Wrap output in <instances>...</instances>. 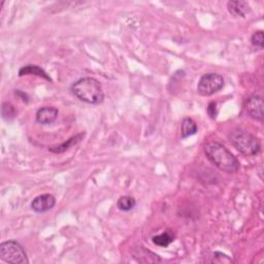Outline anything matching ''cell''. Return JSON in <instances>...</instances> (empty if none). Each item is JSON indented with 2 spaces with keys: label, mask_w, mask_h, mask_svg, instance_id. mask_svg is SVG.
<instances>
[{
  "label": "cell",
  "mask_w": 264,
  "mask_h": 264,
  "mask_svg": "<svg viewBox=\"0 0 264 264\" xmlns=\"http://www.w3.org/2000/svg\"><path fill=\"white\" fill-rule=\"evenodd\" d=\"M251 44L252 46L257 50H263L264 47V35L263 31H256L253 33L251 37Z\"/></svg>",
  "instance_id": "2e32d148"
},
{
  "label": "cell",
  "mask_w": 264,
  "mask_h": 264,
  "mask_svg": "<svg viewBox=\"0 0 264 264\" xmlns=\"http://www.w3.org/2000/svg\"><path fill=\"white\" fill-rule=\"evenodd\" d=\"M0 257L8 263L27 264L29 262L24 248L16 241L4 242L0 245Z\"/></svg>",
  "instance_id": "277c9868"
},
{
  "label": "cell",
  "mask_w": 264,
  "mask_h": 264,
  "mask_svg": "<svg viewBox=\"0 0 264 264\" xmlns=\"http://www.w3.org/2000/svg\"><path fill=\"white\" fill-rule=\"evenodd\" d=\"M224 78L215 72L203 74L197 84V92L201 96H211L223 89Z\"/></svg>",
  "instance_id": "5b68a950"
},
{
  "label": "cell",
  "mask_w": 264,
  "mask_h": 264,
  "mask_svg": "<svg viewBox=\"0 0 264 264\" xmlns=\"http://www.w3.org/2000/svg\"><path fill=\"white\" fill-rule=\"evenodd\" d=\"M204 154L220 170L236 173L240 169V162L225 145L218 141H210L204 145Z\"/></svg>",
  "instance_id": "6da1fadb"
},
{
  "label": "cell",
  "mask_w": 264,
  "mask_h": 264,
  "mask_svg": "<svg viewBox=\"0 0 264 264\" xmlns=\"http://www.w3.org/2000/svg\"><path fill=\"white\" fill-rule=\"evenodd\" d=\"M19 76L24 77V76H36L40 78H43L49 82H52V79L49 77V74L40 66L37 65H26L20 68L19 70Z\"/></svg>",
  "instance_id": "8fae6325"
},
{
  "label": "cell",
  "mask_w": 264,
  "mask_h": 264,
  "mask_svg": "<svg viewBox=\"0 0 264 264\" xmlns=\"http://www.w3.org/2000/svg\"><path fill=\"white\" fill-rule=\"evenodd\" d=\"M229 140L239 152L246 156H255L261 151L260 140L250 132L237 128L230 131Z\"/></svg>",
  "instance_id": "3957f363"
},
{
  "label": "cell",
  "mask_w": 264,
  "mask_h": 264,
  "mask_svg": "<svg viewBox=\"0 0 264 264\" xmlns=\"http://www.w3.org/2000/svg\"><path fill=\"white\" fill-rule=\"evenodd\" d=\"M263 107H264L263 99L261 96H258V95L251 96L248 99L247 105H246L248 115L251 117L252 119L259 121V122H263V119H264Z\"/></svg>",
  "instance_id": "8992f818"
},
{
  "label": "cell",
  "mask_w": 264,
  "mask_h": 264,
  "mask_svg": "<svg viewBox=\"0 0 264 264\" xmlns=\"http://www.w3.org/2000/svg\"><path fill=\"white\" fill-rule=\"evenodd\" d=\"M59 115V110L54 106H44L36 111V122L42 125L53 124Z\"/></svg>",
  "instance_id": "ba28073f"
},
{
  "label": "cell",
  "mask_w": 264,
  "mask_h": 264,
  "mask_svg": "<svg viewBox=\"0 0 264 264\" xmlns=\"http://www.w3.org/2000/svg\"><path fill=\"white\" fill-rule=\"evenodd\" d=\"M227 10L234 18H246L251 12V7L248 3L238 0V2H228Z\"/></svg>",
  "instance_id": "9c48e42d"
},
{
  "label": "cell",
  "mask_w": 264,
  "mask_h": 264,
  "mask_svg": "<svg viewBox=\"0 0 264 264\" xmlns=\"http://www.w3.org/2000/svg\"><path fill=\"white\" fill-rule=\"evenodd\" d=\"M3 116L5 119H11V118H14V117L16 116V110L14 108V106L10 103H4L3 104Z\"/></svg>",
  "instance_id": "e0dca14e"
},
{
  "label": "cell",
  "mask_w": 264,
  "mask_h": 264,
  "mask_svg": "<svg viewBox=\"0 0 264 264\" xmlns=\"http://www.w3.org/2000/svg\"><path fill=\"white\" fill-rule=\"evenodd\" d=\"M216 102H211L208 106V114L211 117V119H216L217 117V108H216Z\"/></svg>",
  "instance_id": "ac0fdd59"
},
{
  "label": "cell",
  "mask_w": 264,
  "mask_h": 264,
  "mask_svg": "<svg viewBox=\"0 0 264 264\" xmlns=\"http://www.w3.org/2000/svg\"><path fill=\"white\" fill-rule=\"evenodd\" d=\"M85 136V133H80L73 137H71L70 139L66 140L65 142H63L62 144L58 145V146H55V148H51L50 151L53 152V153H56V154H59V153H63L65 152L66 150H68L69 148H71L72 145L77 144L79 141H81Z\"/></svg>",
  "instance_id": "4fadbf2b"
},
{
  "label": "cell",
  "mask_w": 264,
  "mask_h": 264,
  "mask_svg": "<svg viewBox=\"0 0 264 264\" xmlns=\"http://www.w3.org/2000/svg\"><path fill=\"white\" fill-rule=\"evenodd\" d=\"M174 241V236L170 231H164L152 238V242L159 247H167Z\"/></svg>",
  "instance_id": "9a60e30c"
},
{
  "label": "cell",
  "mask_w": 264,
  "mask_h": 264,
  "mask_svg": "<svg viewBox=\"0 0 264 264\" xmlns=\"http://www.w3.org/2000/svg\"><path fill=\"white\" fill-rule=\"evenodd\" d=\"M136 205V200L132 196H122L117 201V208L122 212H129L133 210Z\"/></svg>",
  "instance_id": "5bb4252c"
},
{
  "label": "cell",
  "mask_w": 264,
  "mask_h": 264,
  "mask_svg": "<svg viewBox=\"0 0 264 264\" xmlns=\"http://www.w3.org/2000/svg\"><path fill=\"white\" fill-rule=\"evenodd\" d=\"M56 204V199L52 194L39 195L31 202V209L39 214L47 213L54 209Z\"/></svg>",
  "instance_id": "52a82bcc"
},
{
  "label": "cell",
  "mask_w": 264,
  "mask_h": 264,
  "mask_svg": "<svg viewBox=\"0 0 264 264\" xmlns=\"http://www.w3.org/2000/svg\"><path fill=\"white\" fill-rule=\"evenodd\" d=\"M133 257L138 261V262H149V263H156L160 262L161 259L156 255L155 253L146 250L144 247H138L133 250L132 253Z\"/></svg>",
  "instance_id": "30bf717a"
},
{
  "label": "cell",
  "mask_w": 264,
  "mask_h": 264,
  "mask_svg": "<svg viewBox=\"0 0 264 264\" xmlns=\"http://www.w3.org/2000/svg\"><path fill=\"white\" fill-rule=\"evenodd\" d=\"M72 94L88 104L98 105L103 102L104 94L101 84L94 78H83L71 86Z\"/></svg>",
  "instance_id": "7a4b0ae2"
},
{
  "label": "cell",
  "mask_w": 264,
  "mask_h": 264,
  "mask_svg": "<svg viewBox=\"0 0 264 264\" xmlns=\"http://www.w3.org/2000/svg\"><path fill=\"white\" fill-rule=\"evenodd\" d=\"M197 125L191 118H184L181 124V136L182 138H187L194 135L197 132Z\"/></svg>",
  "instance_id": "7c38bea8"
}]
</instances>
